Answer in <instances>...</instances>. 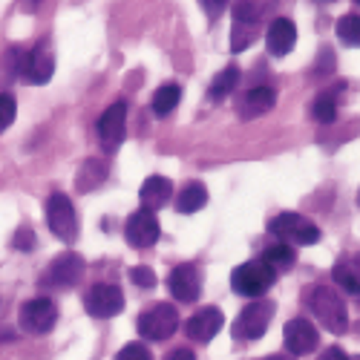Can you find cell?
Listing matches in <instances>:
<instances>
[{
  "mask_svg": "<svg viewBox=\"0 0 360 360\" xmlns=\"http://www.w3.org/2000/svg\"><path fill=\"white\" fill-rule=\"evenodd\" d=\"M309 309L323 323V328H328L332 335H346V328H349V311H346V303L338 297L335 288L314 285L311 294H309Z\"/></svg>",
  "mask_w": 360,
  "mask_h": 360,
  "instance_id": "cell-1",
  "label": "cell"
},
{
  "mask_svg": "<svg viewBox=\"0 0 360 360\" xmlns=\"http://www.w3.org/2000/svg\"><path fill=\"white\" fill-rule=\"evenodd\" d=\"M274 280H277V274L262 259L243 262V265H236L231 271V288L239 297H262L268 288L274 285Z\"/></svg>",
  "mask_w": 360,
  "mask_h": 360,
  "instance_id": "cell-2",
  "label": "cell"
},
{
  "mask_svg": "<svg viewBox=\"0 0 360 360\" xmlns=\"http://www.w3.org/2000/svg\"><path fill=\"white\" fill-rule=\"evenodd\" d=\"M274 317V303L271 300H254L251 306L239 311V317L231 323V335L236 340H259L268 332V323Z\"/></svg>",
  "mask_w": 360,
  "mask_h": 360,
  "instance_id": "cell-3",
  "label": "cell"
},
{
  "mask_svg": "<svg viewBox=\"0 0 360 360\" xmlns=\"http://www.w3.org/2000/svg\"><path fill=\"white\" fill-rule=\"evenodd\" d=\"M268 231H271L277 239L288 245H314L320 239V228L314 222H309L306 217L300 214H291V211H283L277 214L271 222H268Z\"/></svg>",
  "mask_w": 360,
  "mask_h": 360,
  "instance_id": "cell-4",
  "label": "cell"
},
{
  "mask_svg": "<svg viewBox=\"0 0 360 360\" xmlns=\"http://www.w3.org/2000/svg\"><path fill=\"white\" fill-rule=\"evenodd\" d=\"M139 335L144 340H167L179 328V311L170 303H153L139 317Z\"/></svg>",
  "mask_w": 360,
  "mask_h": 360,
  "instance_id": "cell-5",
  "label": "cell"
},
{
  "mask_svg": "<svg viewBox=\"0 0 360 360\" xmlns=\"http://www.w3.org/2000/svg\"><path fill=\"white\" fill-rule=\"evenodd\" d=\"M46 222L49 231L64 239V243H72L78 236V217H75V205L67 193H52L46 202Z\"/></svg>",
  "mask_w": 360,
  "mask_h": 360,
  "instance_id": "cell-6",
  "label": "cell"
},
{
  "mask_svg": "<svg viewBox=\"0 0 360 360\" xmlns=\"http://www.w3.org/2000/svg\"><path fill=\"white\" fill-rule=\"evenodd\" d=\"M84 309H86V314H93L98 320H110V317L124 311V294H122V288H118V285L98 283V285H93L86 291Z\"/></svg>",
  "mask_w": 360,
  "mask_h": 360,
  "instance_id": "cell-7",
  "label": "cell"
},
{
  "mask_svg": "<svg viewBox=\"0 0 360 360\" xmlns=\"http://www.w3.org/2000/svg\"><path fill=\"white\" fill-rule=\"evenodd\" d=\"M20 328L29 335H46L52 332V326L58 320V309L49 297H35V300H29V303L20 306Z\"/></svg>",
  "mask_w": 360,
  "mask_h": 360,
  "instance_id": "cell-8",
  "label": "cell"
},
{
  "mask_svg": "<svg viewBox=\"0 0 360 360\" xmlns=\"http://www.w3.org/2000/svg\"><path fill=\"white\" fill-rule=\"evenodd\" d=\"M15 72H18L26 84L41 86V84H46V81L52 78V72H55V58H52V52H46L44 46H38V49H32V52L18 55Z\"/></svg>",
  "mask_w": 360,
  "mask_h": 360,
  "instance_id": "cell-9",
  "label": "cell"
},
{
  "mask_svg": "<svg viewBox=\"0 0 360 360\" xmlns=\"http://www.w3.org/2000/svg\"><path fill=\"white\" fill-rule=\"evenodd\" d=\"M98 139H101V147L107 150V153H112V150L124 141L127 136V107L122 101H115L112 107L104 110V115L98 118Z\"/></svg>",
  "mask_w": 360,
  "mask_h": 360,
  "instance_id": "cell-10",
  "label": "cell"
},
{
  "mask_svg": "<svg viewBox=\"0 0 360 360\" xmlns=\"http://www.w3.org/2000/svg\"><path fill=\"white\" fill-rule=\"evenodd\" d=\"M167 288H170V294L179 300V303H196L199 294H202V274H199V268L191 265V262L176 265L170 271V277H167Z\"/></svg>",
  "mask_w": 360,
  "mask_h": 360,
  "instance_id": "cell-11",
  "label": "cell"
},
{
  "mask_svg": "<svg viewBox=\"0 0 360 360\" xmlns=\"http://www.w3.org/2000/svg\"><path fill=\"white\" fill-rule=\"evenodd\" d=\"M81 277H84V257L67 251V254L52 259V265L44 274V283H49L55 288H70V285H78Z\"/></svg>",
  "mask_w": 360,
  "mask_h": 360,
  "instance_id": "cell-12",
  "label": "cell"
},
{
  "mask_svg": "<svg viewBox=\"0 0 360 360\" xmlns=\"http://www.w3.org/2000/svg\"><path fill=\"white\" fill-rule=\"evenodd\" d=\"M283 340H285V349L291 352V357L294 354H311L317 349V343H320V332L311 326V320L294 317L283 328Z\"/></svg>",
  "mask_w": 360,
  "mask_h": 360,
  "instance_id": "cell-13",
  "label": "cell"
},
{
  "mask_svg": "<svg viewBox=\"0 0 360 360\" xmlns=\"http://www.w3.org/2000/svg\"><path fill=\"white\" fill-rule=\"evenodd\" d=\"M225 326V314L214 306H207L202 311H196L188 323H185V335L193 340V343H211Z\"/></svg>",
  "mask_w": 360,
  "mask_h": 360,
  "instance_id": "cell-14",
  "label": "cell"
},
{
  "mask_svg": "<svg viewBox=\"0 0 360 360\" xmlns=\"http://www.w3.org/2000/svg\"><path fill=\"white\" fill-rule=\"evenodd\" d=\"M124 236L133 248H150L159 239V219L150 211H136L124 225Z\"/></svg>",
  "mask_w": 360,
  "mask_h": 360,
  "instance_id": "cell-15",
  "label": "cell"
},
{
  "mask_svg": "<svg viewBox=\"0 0 360 360\" xmlns=\"http://www.w3.org/2000/svg\"><path fill=\"white\" fill-rule=\"evenodd\" d=\"M274 104H277V93L271 86H254L243 96V101H236V112H239V118L251 122V118H259L265 112H271Z\"/></svg>",
  "mask_w": 360,
  "mask_h": 360,
  "instance_id": "cell-16",
  "label": "cell"
},
{
  "mask_svg": "<svg viewBox=\"0 0 360 360\" xmlns=\"http://www.w3.org/2000/svg\"><path fill=\"white\" fill-rule=\"evenodd\" d=\"M265 44H268V52L277 55V58L288 55L294 49V44H297V26H294V20H288V18L271 20V26H268V32H265Z\"/></svg>",
  "mask_w": 360,
  "mask_h": 360,
  "instance_id": "cell-17",
  "label": "cell"
},
{
  "mask_svg": "<svg viewBox=\"0 0 360 360\" xmlns=\"http://www.w3.org/2000/svg\"><path fill=\"white\" fill-rule=\"evenodd\" d=\"M139 196H141V211L153 214V211H159V207H165L170 202L173 182H170V179H165V176H150V179H144Z\"/></svg>",
  "mask_w": 360,
  "mask_h": 360,
  "instance_id": "cell-18",
  "label": "cell"
},
{
  "mask_svg": "<svg viewBox=\"0 0 360 360\" xmlns=\"http://www.w3.org/2000/svg\"><path fill=\"white\" fill-rule=\"evenodd\" d=\"M343 93V84H338L335 89H328V93H320L314 98V118L320 124H332L335 118H338V96Z\"/></svg>",
  "mask_w": 360,
  "mask_h": 360,
  "instance_id": "cell-19",
  "label": "cell"
},
{
  "mask_svg": "<svg viewBox=\"0 0 360 360\" xmlns=\"http://www.w3.org/2000/svg\"><path fill=\"white\" fill-rule=\"evenodd\" d=\"M294 248L291 245H285V243H277V245H271V248H265V254H262V262L271 268L274 274H285V271H291V265H294Z\"/></svg>",
  "mask_w": 360,
  "mask_h": 360,
  "instance_id": "cell-20",
  "label": "cell"
},
{
  "mask_svg": "<svg viewBox=\"0 0 360 360\" xmlns=\"http://www.w3.org/2000/svg\"><path fill=\"white\" fill-rule=\"evenodd\" d=\"M205 205H207V191H205V185L191 182V185H185L182 193H179L176 211H179V214H196V211H202Z\"/></svg>",
  "mask_w": 360,
  "mask_h": 360,
  "instance_id": "cell-21",
  "label": "cell"
},
{
  "mask_svg": "<svg viewBox=\"0 0 360 360\" xmlns=\"http://www.w3.org/2000/svg\"><path fill=\"white\" fill-rule=\"evenodd\" d=\"M239 84V67H225L214 81H211V89H207V96H211L214 101H222V98H228L231 93H233V86Z\"/></svg>",
  "mask_w": 360,
  "mask_h": 360,
  "instance_id": "cell-22",
  "label": "cell"
},
{
  "mask_svg": "<svg viewBox=\"0 0 360 360\" xmlns=\"http://www.w3.org/2000/svg\"><path fill=\"white\" fill-rule=\"evenodd\" d=\"M107 176V165L98 162V159H86L81 165V173H78V191H89V188H98Z\"/></svg>",
  "mask_w": 360,
  "mask_h": 360,
  "instance_id": "cell-23",
  "label": "cell"
},
{
  "mask_svg": "<svg viewBox=\"0 0 360 360\" xmlns=\"http://www.w3.org/2000/svg\"><path fill=\"white\" fill-rule=\"evenodd\" d=\"M179 101H182V89H179L176 84H165L153 93V112L156 115H167V112L176 110Z\"/></svg>",
  "mask_w": 360,
  "mask_h": 360,
  "instance_id": "cell-24",
  "label": "cell"
},
{
  "mask_svg": "<svg viewBox=\"0 0 360 360\" xmlns=\"http://www.w3.org/2000/svg\"><path fill=\"white\" fill-rule=\"evenodd\" d=\"M338 38L346 46H360V15H343L338 20Z\"/></svg>",
  "mask_w": 360,
  "mask_h": 360,
  "instance_id": "cell-25",
  "label": "cell"
},
{
  "mask_svg": "<svg viewBox=\"0 0 360 360\" xmlns=\"http://www.w3.org/2000/svg\"><path fill=\"white\" fill-rule=\"evenodd\" d=\"M332 280L346 291V294H352V297H357L360 294V280L354 277V271L349 268V262L343 259V262H338L335 268H332Z\"/></svg>",
  "mask_w": 360,
  "mask_h": 360,
  "instance_id": "cell-26",
  "label": "cell"
},
{
  "mask_svg": "<svg viewBox=\"0 0 360 360\" xmlns=\"http://www.w3.org/2000/svg\"><path fill=\"white\" fill-rule=\"evenodd\" d=\"M257 41V26L254 23H236L233 32H231V49L233 52H243Z\"/></svg>",
  "mask_w": 360,
  "mask_h": 360,
  "instance_id": "cell-27",
  "label": "cell"
},
{
  "mask_svg": "<svg viewBox=\"0 0 360 360\" xmlns=\"http://www.w3.org/2000/svg\"><path fill=\"white\" fill-rule=\"evenodd\" d=\"M231 12H233L236 23H254L257 26V20L262 18V6L259 4H236V6H231Z\"/></svg>",
  "mask_w": 360,
  "mask_h": 360,
  "instance_id": "cell-28",
  "label": "cell"
},
{
  "mask_svg": "<svg viewBox=\"0 0 360 360\" xmlns=\"http://www.w3.org/2000/svg\"><path fill=\"white\" fill-rule=\"evenodd\" d=\"M130 280H133L136 285L147 288V291L159 285V280H156V271H153V268H147V265H136V268H130Z\"/></svg>",
  "mask_w": 360,
  "mask_h": 360,
  "instance_id": "cell-29",
  "label": "cell"
},
{
  "mask_svg": "<svg viewBox=\"0 0 360 360\" xmlns=\"http://www.w3.org/2000/svg\"><path fill=\"white\" fill-rule=\"evenodd\" d=\"M15 112H18V104L12 96H0V133L9 130V124L15 122Z\"/></svg>",
  "mask_w": 360,
  "mask_h": 360,
  "instance_id": "cell-30",
  "label": "cell"
},
{
  "mask_svg": "<svg viewBox=\"0 0 360 360\" xmlns=\"http://www.w3.org/2000/svg\"><path fill=\"white\" fill-rule=\"evenodd\" d=\"M12 248H18V251H32V248H35V231L29 228V225L18 228V231H15V239H12Z\"/></svg>",
  "mask_w": 360,
  "mask_h": 360,
  "instance_id": "cell-31",
  "label": "cell"
},
{
  "mask_svg": "<svg viewBox=\"0 0 360 360\" xmlns=\"http://www.w3.org/2000/svg\"><path fill=\"white\" fill-rule=\"evenodd\" d=\"M115 360H150V349L136 340V343H127L122 352H118Z\"/></svg>",
  "mask_w": 360,
  "mask_h": 360,
  "instance_id": "cell-32",
  "label": "cell"
},
{
  "mask_svg": "<svg viewBox=\"0 0 360 360\" xmlns=\"http://www.w3.org/2000/svg\"><path fill=\"white\" fill-rule=\"evenodd\" d=\"M317 360H349V354L343 349H338V346H328V349H323V354Z\"/></svg>",
  "mask_w": 360,
  "mask_h": 360,
  "instance_id": "cell-33",
  "label": "cell"
},
{
  "mask_svg": "<svg viewBox=\"0 0 360 360\" xmlns=\"http://www.w3.org/2000/svg\"><path fill=\"white\" fill-rule=\"evenodd\" d=\"M165 360H196V354H193L191 349H185V346H182V349H173Z\"/></svg>",
  "mask_w": 360,
  "mask_h": 360,
  "instance_id": "cell-34",
  "label": "cell"
},
{
  "mask_svg": "<svg viewBox=\"0 0 360 360\" xmlns=\"http://www.w3.org/2000/svg\"><path fill=\"white\" fill-rule=\"evenodd\" d=\"M349 268H352V271H354V277L360 280V251L352 257V262H349Z\"/></svg>",
  "mask_w": 360,
  "mask_h": 360,
  "instance_id": "cell-35",
  "label": "cell"
},
{
  "mask_svg": "<svg viewBox=\"0 0 360 360\" xmlns=\"http://www.w3.org/2000/svg\"><path fill=\"white\" fill-rule=\"evenodd\" d=\"M205 9H211V15L217 18L222 9H228V4H205Z\"/></svg>",
  "mask_w": 360,
  "mask_h": 360,
  "instance_id": "cell-36",
  "label": "cell"
},
{
  "mask_svg": "<svg viewBox=\"0 0 360 360\" xmlns=\"http://www.w3.org/2000/svg\"><path fill=\"white\" fill-rule=\"evenodd\" d=\"M259 360H294L291 354H265V357H259Z\"/></svg>",
  "mask_w": 360,
  "mask_h": 360,
  "instance_id": "cell-37",
  "label": "cell"
}]
</instances>
